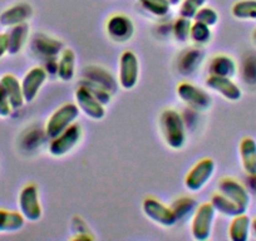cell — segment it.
<instances>
[{
	"mask_svg": "<svg viewBox=\"0 0 256 241\" xmlns=\"http://www.w3.org/2000/svg\"><path fill=\"white\" fill-rule=\"evenodd\" d=\"M160 128L167 146L172 150H181L186 142V127L181 113L176 110H164L160 117Z\"/></svg>",
	"mask_w": 256,
	"mask_h": 241,
	"instance_id": "1",
	"label": "cell"
},
{
	"mask_svg": "<svg viewBox=\"0 0 256 241\" xmlns=\"http://www.w3.org/2000/svg\"><path fill=\"white\" fill-rule=\"evenodd\" d=\"M80 110L76 103H66V104L60 106L58 110H54V113L46 122V137L50 140L56 138L64 130H67L68 127L76 124V120L80 117Z\"/></svg>",
	"mask_w": 256,
	"mask_h": 241,
	"instance_id": "2",
	"label": "cell"
},
{
	"mask_svg": "<svg viewBox=\"0 0 256 241\" xmlns=\"http://www.w3.org/2000/svg\"><path fill=\"white\" fill-rule=\"evenodd\" d=\"M215 215L216 210L211 205V202L201 204L200 206H198L195 214L192 215V238L198 241H205L210 238Z\"/></svg>",
	"mask_w": 256,
	"mask_h": 241,
	"instance_id": "3",
	"label": "cell"
},
{
	"mask_svg": "<svg viewBox=\"0 0 256 241\" xmlns=\"http://www.w3.org/2000/svg\"><path fill=\"white\" fill-rule=\"evenodd\" d=\"M177 94L184 104L198 112H206L212 106V98L206 90L188 82H182L177 86Z\"/></svg>",
	"mask_w": 256,
	"mask_h": 241,
	"instance_id": "4",
	"label": "cell"
},
{
	"mask_svg": "<svg viewBox=\"0 0 256 241\" xmlns=\"http://www.w3.org/2000/svg\"><path fill=\"white\" fill-rule=\"evenodd\" d=\"M19 212L24 216L26 221L36 222L40 220L43 215V208H42L40 200H39V191L36 185L28 184L22 188L18 198Z\"/></svg>",
	"mask_w": 256,
	"mask_h": 241,
	"instance_id": "5",
	"label": "cell"
},
{
	"mask_svg": "<svg viewBox=\"0 0 256 241\" xmlns=\"http://www.w3.org/2000/svg\"><path fill=\"white\" fill-rule=\"evenodd\" d=\"M83 136V130L80 124H73L72 126L64 130L60 134L53 138L49 144V154L54 157H62L70 154L80 142Z\"/></svg>",
	"mask_w": 256,
	"mask_h": 241,
	"instance_id": "6",
	"label": "cell"
},
{
	"mask_svg": "<svg viewBox=\"0 0 256 241\" xmlns=\"http://www.w3.org/2000/svg\"><path fill=\"white\" fill-rule=\"evenodd\" d=\"M216 164L212 158H202L192 167L184 177V186L187 190L196 192L200 191L215 174Z\"/></svg>",
	"mask_w": 256,
	"mask_h": 241,
	"instance_id": "7",
	"label": "cell"
},
{
	"mask_svg": "<svg viewBox=\"0 0 256 241\" xmlns=\"http://www.w3.org/2000/svg\"><path fill=\"white\" fill-rule=\"evenodd\" d=\"M140 78V62L136 54L126 50L120 58V74L118 82L124 90H131L136 87Z\"/></svg>",
	"mask_w": 256,
	"mask_h": 241,
	"instance_id": "8",
	"label": "cell"
},
{
	"mask_svg": "<svg viewBox=\"0 0 256 241\" xmlns=\"http://www.w3.org/2000/svg\"><path fill=\"white\" fill-rule=\"evenodd\" d=\"M142 210L150 220L164 228H171L174 224L178 222L171 206H166L154 198H144L142 202Z\"/></svg>",
	"mask_w": 256,
	"mask_h": 241,
	"instance_id": "9",
	"label": "cell"
},
{
	"mask_svg": "<svg viewBox=\"0 0 256 241\" xmlns=\"http://www.w3.org/2000/svg\"><path fill=\"white\" fill-rule=\"evenodd\" d=\"M218 192L234 201L245 212L248 211L251 200L250 194H248V188L242 184L238 182V180L232 178V177H225L221 180L218 182Z\"/></svg>",
	"mask_w": 256,
	"mask_h": 241,
	"instance_id": "10",
	"label": "cell"
},
{
	"mask_svg": "<svg viewBox=\"0 0 256 241\" xmlns=\"http://www.w3.org/2000/svg\"><path fill=\"white\" fill-rule=\"evenodd\" d=\"M107 34L112 40L124 43L134 36V24L130 16L124 14H116L108 19L106 24Z\"/></svg>",
	"mask_w": 256,
	"mask_h": 241,
	"instance_id": "11",
	"label": "cell"
},
{
	"mask_svg": "<svg viewBox=\"0 0 256 241\" xmlns=\"http://www.w3.org/2000/svg\"><path fill=\"white\" fill-rule=\"evenodd\" d=\"M46 78H48V73L43 67H33L26 73L23 80H20L26 103H32L36 100L40 88L46 83Z\"/></svg>",
	"mask_w": 256,
	"mask_h": 241,
	"instance_id": "12",
	"label": "cell"
},
{
	"mask_svg": "<svg viewBox=\"0 0 256 241\" xmlns=\"http://www.w3.org/2000/svg\"><path fill=\"white\" fill-rule=\"evenodd\" d=\"M76 98V104L78 106L80 112L84 113L87 117H90V120H100L104 118L106 116V110L104 106L100 102H98L84 87L82 86H78L77 90L74 93Z\"/></svg>",
	"mask_w": 256,
	"mask_h": 241,
	"instance_id": "13",
	"label": "cell"
},
{
	"mask_svg": "<svg viewBox=\"0 0 256 241\" xmlns=\"http://www.w3.org/2000/svg\"><path fill=\"white\" fill-rule=\"evenodd\" d=\"M206 87L214 92L218 93L221 97L230 102H238L242 97V90L232 80V78L218 77V76H208L205 82Z\"/></svg>",
	"mask_w": 256,
	"mask_h": 241,
	"instance_id": "14",
	"label": "cell"
},
{
	"mask_svg": "<svg viewBox=\"0 0 256 241\" xmlns=\"http://www.w3.org/2000/svg\"><path fill=\"white\" fill-rule=\"evenodd\" d=\"M30 48L34 53L43 56L44 59L58 58V56L64 49L63 43H62L60 40L42 33L36 34V36L32 38Z\"/></svg>",
	"mask_w": 256,
	"mask_h": 241,
	"instance_id": "15",
	"label": "cell"
},
{
	"mask_svg": "<svg viewBox=\"0 0 256 241\" xmlns=\"http://www.w3.org/2000/svg\"><path fill=\"white\" fill-rule=\"evenodd\" d=\"M33 14V9L28 3H18L10 8L6 9L0 14V24L6 28L26 23Z\"/></svg>",
	"mask_w": 256,
	"mask_h": 241,
	"instance_id": "16",
	"label": "cell"
},
{
	"mask_svg": "<svg viewBox=\"0 0 256 241\" xmlns=\"http://www.w3.org/2000/svg\"><path fill=\"white\" fill-rule=\"evenodd\" d=\"M83 77L84 80H90V82L97 83L98 86L104 88L106 90L113 94L116 93L118 88L117 80L113 78V76L110 74L108 70H106L104 68L97 67V66H90L83 70Z\"/></svg>",
	"mask_w": 256,
	"mask_h": 241,
	"instance_id": "17",
	"label": "cell"
},
{
	"mask_svg": "<svg viewBox=\"0 0 256 241\" xmlns=\"http://www.w3.org/2000/svg\"><path fill=\"white\" fill-rule=\"evenodd\" d=\"M0 83H2L6 96H8V100L9 102H10L13 110H19V108L23 107L26 100H24L20 80H19L14 74L8 73V74H4L3 77L0 78Z\"/></svg>",
	"mask_w": 256,
	"mask_h": 241,
	"instance_id": "18",
	"label": "cell"
},
{
	"mask_svg": "<svg viewBox=\"0 0 256 241\" xmlns=\"http://www.w3.org/2000/svg\"><path fill=\"white\" fill-rule=\"evenodd\" d=\"M205 53L198 48H190L181 54L178 58V72L182 76H191L202 64Z\"/></svg>",
	"mask_w": 256,
	"mask_h": 241,
	"instance_id": "19",
	"label": "cell"
},
{
	"mask_svg": "<svg viewBox=\"0 0 256 241\" xmlns=\"http://www.w3.org/2000/svg\"><path fill=\"white\" fill-rule=\"evenodd\" d=\"M242 168L248 176L256 174V141L252 137H244L238 144Z\"/></svg>",
	"mask_w": 256,
	"mask_h": 241,
	"instance_id": "20",
	"label": "cell"
},
{
	"mask_svg": "<svg viewBox=\"0 0 256 241\" xmlns=\"http://www.w3.org/2000/svg\"><path fill=\"white\" fill-rule=\"evenodd\" d=\"M208 70H210L211 76L234 78L238 73V66H236L234 58L226 56V54H218L211 59Z\"/></svg>",
	"mask_w": 256,
	"mask_h": 241,
	"instance_id": "21",
	"label": "cell"
},
{
	"mask_svg": "<svg viewBox=\"0 0 256 241\" xmlns=\"http://www.w3.org/2000/svg\"><path fill=\"white\" fill-rule=\"evenodd\" d=\"M8 36V54L16 56L20 53L22 49L26 46L29 36V26L28 23H22L9 28L6 32Z\"/></svg>",
	"mask_w": 256,
	"mask_h": 241,
	"instance_id": "22",
	"label": "cell"
},
{
	"mask_svg": "<svg viewBox=\"0 0 256 241\" xmlns=\"http://www.w3.org/2000/svg\"><path fill=\"white\" fill-rule=\"evenodd\" d=\"M76 60H77V56H76L74 50L70 48H66L62 50L58 58V70H56V76L63 82H70L73 80L76 74Z\"/></svg>",
	"mask_w": 256,
	"mask_h": 241,
	"instance_id": "23",
	"label": "cell"
},
{
	"mask_svg": "<svg viewBox=\"0 0 256 241\" xmlns=\"http://www.w3.org/2000/svg\"><path fill=\"white\" fill-rule=\"evenodd\" d=\"M251 224L252 220L250 216L245 214L232 218L230 226H228V238L231 241H248L250 238Z\"/></svg>",
	"mask_w": 256,
	"mask_h": 241,
	"instance_id": "24",
	"label": "cell"
},
{
	"mask_svg": "<svg viewBox=\"0 0 256 241\" xmlns=\"http://www.w3.org/2000/svg\"><path fill=\"white\" fill-rule=\"evenodd\" d=\"M26 221L18 211L0 208V232H16L24 228Z\"/></svg>",
	"mask_w": 256,
	"mask_h": 241,
	"instance_id": "25",
	"label": "cell"
},
{
	"mask_svg": "<svg viewBox=\"0 0 256 241\" xmlns=\"http://www.w3.org/2000/svg\"><path fill=\"white\" fill-rule=\"evenodd\" d=\"M210 202L211 205L214 206V208L216 210V212L221 214V215L224 216L235 218V216L241 215V214H245V211H244L242 208H238L234 201H231L230 198H228L226 196H224L220 192L214 194Z\"/></svg>",
	"mask_w": 256,
	"mask_h": 241,
	"instance_id": "26",
	"label": "cell"
},
{
	"mask_svg": "<svg viewBox=\"0 0 256 241\" xmlns=\"http://www.w3.org/2000/svg\"><path fill=\"white\" fill-rule=\"evenodd\" d=\"M231 14L238 20L256 22V0H238L231 8Z\"/></svg>",
	"mask_w": 256,
	"mask_h": 241,
	"instance_id": "27",
	"label": "cell"
},
{
	"mask_svg": "<svg viewBox=\"0 0 256 241\" xmlns=\"http://www.w3.org/2000/svg\"><path fill=\"white\" fill-rule=\"evenodd\" d=\"M171 208L177 221H181L195 214L196 208H198V202L191 198H180L174 201Z\"/></svg>",
	"mask_w": 256,
	"mask_h": 241,
	"instance_id": "28",
	"label": "cell"
},
{
	"mask_svg": "<svg viewBox=\"0 0 256 241\" xmlns=\"http://www.w3.org/2000/svg\"><path fill=\"white\" fill-rule=\"evenodd\" d=\"M210 28L211 26L200 22H194L190 32V39L198 46H205L212 38V32Z\"/></svg>",
	"mask_w": 256,
	"mask_h": 241,
	"instance_id": "29",
	"label": "cell"
},
{
	"mask_svg": "<svg viewBox=\"0 0 256 241\" xmlns=\"http://www.w3.org/2000/svg\"><path fill=\"white\" fill-rule=\"evenodd\" d=\"M142 8L154 16H166L171 6L167 0H140Z\"/></svg>",
	"mask_w": 256,
	"mask_h": 241,
	"instance_id": "30",
	"label": "cell"
},
{
	"mask_svg": "<svg viewBox=\"0 0 256 241\" xmlns=\"http://www.w3.org/2000/svg\"><path fill=\"white\" fill-rule=\"evenodd\" d=\"M78 86H82V87H84L86 90H87L88 92H90V94H92L93 97L98 100V102L102 103L103 106L108 104V103L110 102V97H112V94H110L108 90H106L103 87L98 86L97 83L90 82V80H84V78H83Z\"/></svg>",
	"mask_w": 256,
	"mask_h": 241,
	"instance_id": "31",
	"label": "cell"
},
{
	"mask_svg": "<svg viewBox=\"0 0 256 241\" xmlns=\"http://www.w3.org/2000/svg\"><path fill=\"white\" fill-rule=\"evenodd\" d=\"M192 22L191 19L180 16L176 19L174 24V36L176 40L184 43L190 39V32H191Z\"/></svg>",
	"mask_w": 256,
	"mask_h": 241,
	"instance_id": "32",
	"label": "cell"
},
{
	"mask_svg": "<svg viewBox=\"0 0 256 241\" xmlns=\"http://www.w3.org/2000/svg\"><path fill=\"white\" fill-rule=\"evenodd\" d=\"M206 2L208 0H182L180 4V16L194 19L196 13L205 6Z\"/></svg>",
	"mask_w": 256,
	"mask_h": 241,
	"instance_id": "33",
	"label": "cell"
},
{
	"mask_svg": "<svg viewBox=\"0 0 256 241\" xmlns=\"http://www.w3.org/2000/svg\"><path fill=\"white\" fill-rule=\"evenodd\" d=\"M195 22H200V23L206 24L208 26H214L218 24V12L214 8H210V6H204L200 10L196 13L195 18H194Z\"/></svg>",
	"mask_w": 256,
	"mask_h": 241,
	"instance_id": "34",
	"label": "cell"
},
{
	"mask_svg": "<svg viewBox=\"0 0 256 241\" xmlns=\"http://www.w3.org/2000/svg\"><path fill=\"white\" fill-rule=\"evenodd\" d=\"M12 112H13V108H12L10 102H9L8 96H6L3 86L0 83V117H9Z\"/></svg>",
	"mask_w": 256,
	"mask_h": 241,
	"instance_id": "35",
	"label": "cell"
},
{
	"mask_svg": "<svg viewBox=\"0 0 256 241\" xmlns=\"http://www.w3.org/2000/svg\"><path fill=\"white\" fill-rule=\"evenodd\" d=\"M8 54V36L6 33H0V59Z\"/></svg>",
	"mask_w": 256,
	"mask_h": 241,
	"instance_id": "36",
	"label": "cell"
},
{
	"mask_svg": "<svg viewBox=\"0 0 256 241\" xmlns=\"http://www.w3.org/2000/svg\"><path fill=\"white\" fill-rule=\"evenodd\" d=\"M250 185L256 191V174L254 176H250Z\"/></svg>",
	"mask_w": 256,
	"mask_h": 241,
	"instance_id": "37",
	"label": "cell"
},
{
	"mask_svg": "<svg viewBox=\"0 0 256 241\" xmlns=\"http://www.w3.org/2000/svg\"><path fill=\"white\" fill-rule=\"evenodd\" d=\"M167 2H168L170 6H178V4H181L182 0H167Z\"/></svg>",
	"mask_w": 256,
	"mask_h": 241,
	"instance_id": "38",
	"label": "cell"
},
{
	"mask_svg": "<svg viewBox=\"0 0 256 241\" xmlns=\"http://www.w3.org/2000/svg\"><path fill=\"white\" fill-rule=\"evenodd\" d=\"M251 231H254V234L256 235V218H254L252 224H251Z\"/></svg>",
	"mask_w": 256,
	"mask_h": 241,
	"instance_id": "39",
	"label": "cell"
},
{
	"mask_svg": "<svg viewBox=\"0 0 256 241\" xmlns=\"http://www.w3.org/2000/svg\"><path fill=\"white\" fill-rule=\"evenodd\" d=\"M252 38H254V40H255V43H256V29H255V32H254V34H252Z\"/></svg>",
	"mask_w": 256,
	"mask_h": 241,
	"instance_id": "40",
	"label": "cell"
}]
</instances>
